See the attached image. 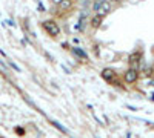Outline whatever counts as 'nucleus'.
<instances>
[{"instance_id": "6", "label": "nucleus", "mask_w": 154, "mask_h": 138, "mask_svg": "<svg viewBox=\"0 0 154 138\" xmlns=\"http://www.w3.org/2000/svg\"><path fill=\"white\" fill-rule=\"evenodd\" d=\"M102 75H103V78H106V80H109V78L113 77V71H109V69H105V71L102 72Z\"/></svg>"}, {"instance_id": "7", "label": "nucleus", "mask_w": 154, "mask_h": 138, "mask_svg": "<svg viewBox=\"0 0 154 138\" xmlns=\"http://www.w3.org/2000/svg\"><path fill=\"white\" fill-rule=\"evenodd\" d=\"M100 22H102V17H96V19H92V22H91V25L94 26V28H97L99 25H100Z\"/></svg>"}, {"instance_id": "1", "label": "nucleus", "mask_w": 154, "mask_h": 138, "mask_svg": "<svg viewBox=\"0 0 154 138\" xmlns=\"http://www.w3.org/2000/svg\"><path fill=\"white\" fill-rule=\"evenodd\" d=\"M94 11L97 12L99 17H103V15H106L109 11H111V5H109V2H106V0H103V2H97L94 3Z\"/></svg>"}, {"instance_id": "5", "label": "nucleus", "mask_w": 154, "mask_h": 138, "mask_svg": "<svg viewBox=\"0 0 154 138\" xmlns=\"http://www.w3.org/2000/svg\"><path fill=\"white\" fill-rule=\"evenodd\" d=\"M73 52H74L76 55H79L80 58H86V54H85V52L82 51V49H79V48H74V49H73Z\"/></svg>"}, {"instance_id": "2", "label": "nucleus", "mask_w": 154, "mask_h": 138, "mask_svg": "<svg viewBox=\"0 0 154 138\" xmlns=\"http://www.w3.org/2000/svg\"><path fill=\"white\" fill-rule=\"evenodd\" d=\"M43 28L46 29V32L49 35H52V37H56L60 34V28H59V25L57 23H54L51 22V20H48V22H43Z\"/></svg>"}, {"instance_id": "3", "label": "nucleus", "mask_w": 154, "mask_h": 138, "mask_svg": "<svg viewBox=\"0 0 154 138\" xmlns=\"http://www.w3.org/2000/svg\"><path fill=\"white\" fill-rule=\"evenodd\" d=\"M136 78H137V72L134 71V69L126 71V74H125V81H126V83H134Z\"/></svg>"}, {"instance_id": "8", "label": "nucleus", "mask_w": 154, "mask_h": 138, "mask_svg": "<svg viewBox=\"0 0 154 138\" xmlns=\"http://www.w3.org/2000/svg\"><path fill=\"white\" fill-rule=\"evenodd\" d=\"M52 2L56 3V5H60V2H62V0H52Z\"/></svg>"}, {"instance_id": "4", "label": "nucleus", "mask_w": 154, "mask_h": 138, "mask_svg": "<svg viewBox=\"0 0 154 138\" xmlns=\"http://www.w3.org/2000/svg\"><path fill=\"white\" fill-rule=\"evenodd\" d=\"M71 6H73V0H62L60 2V8L62 9H69Z\"/></svg>"}]
</instances>
